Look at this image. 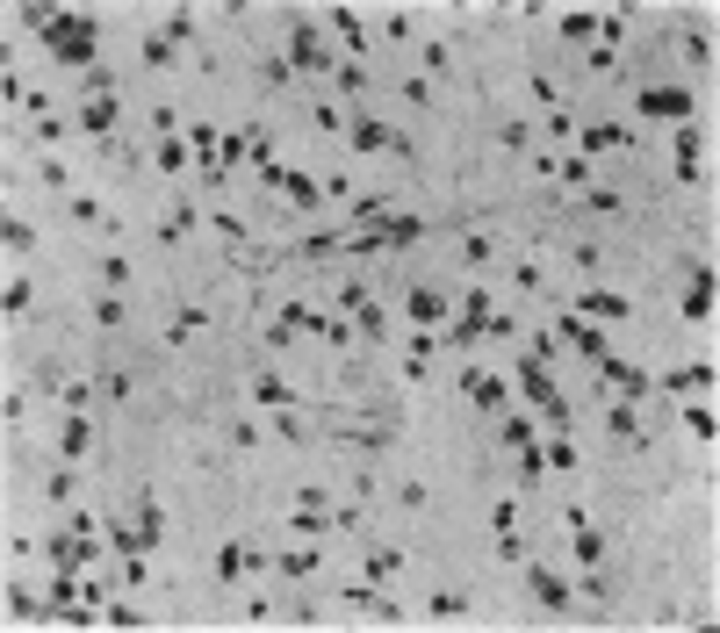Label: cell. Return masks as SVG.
I'll use <instances>...</instances> for the list:
<instances>
[{"label": "cell", "instance_id": "cell-1", "mask_svg": "<svg viewBox=\"0 0 720 633\" xmlns=\"http://www.w3.org/2000/svg\"><path fill=\"white\" fill-rule=\"evenodd\" d=\"M512 389L540 411L547 424H569V404H562V389H555V375L540 367V360H518V375H512Z\"/></svg>", "mask_w": 720, "mask_h": 633}, {"label": "cell", "instance_id": "cell-2", "mask_svg": "<svg viewBox=\"0 0 720 633\" xmlns=\"http://www.w3.org/2000/svg\"><path fill=\"white\" fill-rule=\"evenodd\" d=\"M51 51L65 58V65H80V73H94V15H58L51 29Z\"/></svg>", "mask_w": 720, "mask_h": 633}, {"label": "cell", "instance_id": "cell-3", "mask_svg": "<svg viewBox=\"0 0 720 633\" xmlns=\"http://www.w3.org/2000/svg\"><path fill=\"white\" fill-rule=\"evenodd\" d=\"M706 316H714V267L692 259L685 267V324H706Z\"/></svg>", "mask_w": 720, "mask_h": 633}, {"label": "cell", "instance_id": "cell-4", "mask_svg": "<svg viewBox=\"0 0 720 633\" xmlns=\"http://www.w3.org/2000/svg\"><path fill=\"white\" fill-rule=\"evenodd\" d=\"M555 338H569V346H577L591 367L606 360V331H598V324H584V316H555Z\"/></svg>", "mask_w": 720, "mask_h": 633}, {"label": "cell", "instance_id": "cell-5", "mask_svg": "<svg viewBox=\"0 0 720 633\" xmlns=\"http://www.w3.org/2000/svg\"><path fill=\"white\" fill-rule=\"evenodd\" d=\"M289 65H303V73H331V58H324V44H317V29H310V22L289 29Z\"/></svg>", "mask_w": 720, "mask_h": 633}, {"label": "cell", "instance_id": "cell-6", "mask_svg": "<svg viewBox=\"0 0 720 633\" xmlns=\"http://www.w3.org/2000/svg\"><path fill=\"white\" fill-rule=\"evenodd\" d=\"M641 115H670V122H692V94H685V87H641Z\"/></svg>", "mask_w": 720, "mask_h": 633}, {"label": "cell", "instance_id": "cell-7", "mask_svg": "<svg viewBox=\"0 0 720 633\" xmlns=\"http://www.w3.org/2000/svg\"><path fill=\"white\" fill-rule=\"evenodd\" d=\"M526 590H533L547 612H569V583H562L555 569H540V561H533V569H526Z\"/></svg>", "mask_w": 720, "mask_h": 633}, {"label": "cell", "instance_id": "cell-8", "mask_svg": "<svg viewBox=\"0 0 720 633\" xmlns=\"http://www.w3.org/2000/svg\"><path fill=\"white\" fill-rule=\"evenodd\" d=\"M714 382H720V367L714 360H692V367H677V375H663V389H677V396H714Z\"/></svg>", "mask_w": 720, "mask_h": 633}, {"label": "cell", "instance_id": "cell-9", "mask_svg": "<svg viewBox=\"0 0 720 633\" xmlns=\"http://www.w3.org/2000/svg\"><path fill=\"white\" fill-rule=\"evenodd\" d=\"M598 375L619 389V404H641V396H648V375H634V367H626V360H613V353L598 360Z\"/></svg>", "mask_w": 720, "mask_h": 633}, {"label": "cell", "instance_id": "cell-10", "mask_svg": "<svg viewBox=\"0 0 720 633\" xmlns=\"http://www.w3.org/2000/svg\"><path fill=\"white\" fill-rule=\"evenodd\" d=\"M404 310H411V324H418V331H432V324L447 316V296H439L432 281H418V288H411V303H404Z\"/></svg>", "mask_w": 720, "mask_h": 633}, {"label": "cell", "instance_id": "cell-11", "mask_svg": "<svg viewBox=\"0 0 720 633\" xmlns=\"http://www.w3.org/2000/svg\"><path fill=\"white\" fill-rule=\"evenodd\" d=\"M626 144V130L619 122H591V130H577V159H591V151H619Z\"/></svg>", "mask_w": 720, "mask_h": 633}, {"label": "cell", "instance_id": "cell-12", "mask_svg": "<svg viewBox=\"0 0 720 633\" xmlns=\"http://www.w3.org/2000/svg\"><path fill=\"white\" fill-rule=\"evenodd\" d=\"M461 389H468L476 411H505V382L498 375H461Z\"/></svg>", "mask_w": 720, "mask_h": 633}, {"label": "cell", "instance_id": "cell-13", "mask_svg": "<svg viewBox=\"0 0 720 633\" xmlns=\"http://www.w3.org/2000/svg\"><path fill=\"white\" fill-rule=\"evenodd\" d=\"M87 446H94V424L80 418V411H65V432H58V453H65V461H80Z\"/></svg>", "mask_w": 720, "mask_h": 633}, {"label": "cell", "instance_id": "cell-14", "mask_svg": "<svg viewBox=\"0 0 720 633\" xmlns=\"http://www.w3.org/2000/svg\"><path fill=\"white\" fill-rule=\"evenodd\" d=\"M331 29L346 36V51H353V58H368V29H360V15H353V7H331Z\"/></svg>", "mask_w": 720, "mask_h": 633}, {"label": "cell", "instance_id": "cell-15", "mask_svg": "<svg viewBox=\"0 0 720 633\" xmlns=\"http://www.w3.org/2000/svg\"><path fill=\"white\" fill-rule=\"evenodd\" d=\"M346 137H353L360 151H390V144H397V137H390V130H382L375 115H353V130H346Z\"/></svg>", "mask_w": 720, "mask_h": 633}, {"label": "cell", "instance_id": "cell-16", "mask_svg": "<svg viewBox=\"0 0 720 633\" xmlns=\"http://www.w3.org/2000/svg\"><path fill=\"white\" fill-rule=\"evenodd\" d=\"M677 180L699 188V130H677Z\"/></svg>", "mask_w": 720, "mask_h": 633}, {"label": "cell", "instance_id": "cell-17", "mask_svg": "<svg viewBox=\"0 0 720 633\" xmlns=\"http://www.w3.org/2000/svg\"><path fill=\"white\" fill-rule=\"evenodd\" d=\"M577 310H584V316H634V303H626V296H606V288H584Z\"/></svg>", "mask_w": 720, "mask_h": 633}, {"label": "cell", "instance_id": "cell-18", "mask_svg": "<svg viewBox=\"0 0 720 633\" xmlns=\"http://www.w3.org/2000/svg\"><path fill=\"white\" fill-rule=\"evenodd\" d=\"M80 130L108 137V130H115V94H102V102H87V108H80Z\"/></svg>", "mask_w": 720, "mask_h": 633}, {"label": "cell", "instance_id": "cell-19", "mask_svg": "<svg viewBox=\"0 0 720 633\" xmlns=\"http://www.w3.org/2000/svg\"><path fill=\"white\" fill-rule=\"evenodd\" d=\"M569 554H577L584 569H598V561H606V540H598V526H577V540H569Z\"/></svg>", "mask_w": 720, "mask_h": 633}, {"label": "cell", "instance_id": "cell-20", "mask_svg": "<svg viewBox=\"0 0 720 633\" xmlns=\"http://www.w3.org/2000/svg\"><path fill=\"white\" fill-rule=\"evenodd\" d=\"M375 230H382V245H418V238H425L418 216H390V223H375Z\"/></svg>", "mask_w": 720, "mask_h": 633}, {"label": "cell", "instance_id": "cell-21", "mask_svg": "<svg viewBox=\"0 0 720 633\" xmlns=\"http://www.w3.org/2000/svg\"><path fill=\"white\" fill-rule=\"evenodd\" d=\"M281 195H289L296 209H317V195H324V188H317L310 173H289V180H281Z\"/></svg>", "mask_w": 720, "mask_h": 633}, {"label": "cell", "instance_id": "cell-22", "mask_svg": "<svg viewBox=\"0 0 720 633\" xmlns=\"http://www.w3.org/2000/svg\"><path fill=\"white\" fill-rule=\"evenodd\" d=\"M685 432H699L706 446H714V432H720V418H714V404H685Z\"/></svg>", "mask_w": 720, "mask_h": 633}, {"label": "cell", "instance_id": "cell-23", "mask_svg": "<svg viewBox=\"0 0 720 633\" xmlns=\"http://www.w3.org/2000/svg\"><path fill=\"white\" fill-rule=\"evenodd\" d=\"M591 36H598V15H584V7L562 15V44H591Z\"/></svg>", "mask_w": 720, "mask_h": 633}, {"label": "cell", "instance_id": "cell-24", "mask_svg": "<svg viewBox=\"0 0 720 633\" xmlns=\"http://www.w3.org/2000/svg\"><path fill=\"white\" fill-rule=\"evenodd\" d=\"M252 396H260V404H274V411H289V404H296V389H289V382H274V375H260V382H252Z\"/></svg>", "mask_w": 720, "mask_h": 633}, {"label": "cell", "instance_id": "cell-25", "mask_svg": "<svg viewBox=\"0 0 720 633\" xmlns=\"http://www.w3.org/2000/svg\"><path fill=\"white\" fill-rule=\"evenodd\" d=\"M425 612H432V619H461V612H468V598H461V590H432V598H425Z\"/></svg>", "mask_w": 720, "mask_h": 633}, {"label": "cell", "instance_id": "cell-26", "mask_svg": "<svg viewBox=\"0 0 720 633\" xmlns=\"http://www.w3.org/2000/svg\"><path fill=\"white\" fill-rule=\"evenodd\" d=\"M432 346H439L432 331H411V346H404V367H411V375H425V360H432Z\"/></svg>", "mask_w": 720, "mask_h": 633}, {"label": "cell", "instance_id": "cell-27", "mask_svg": "<svg viewBox=\"0 0 720 633\" xmlns=\"http://www.w3.org/2000/svg\"><path fill=\"white\" fill-rule=\"evenodd\" d=\"M159 36H166L173 51H181V44H195V15H188V7H181V15H166V29H159Z\"/></svg>", "mask_w": 720, "mask_h": 633}, {"label": "cell", "instance_id": "cell-28", "mask_svg": "<svg viewBox=\"0 0 720 633\" xmlns=\"http://www.w3.org/2000/svg\"><path fill=\"white\" fill-rule=\"evenodd\" d=\"M518 475H526V490H533V482H540V475H547V453H540V446H533V439H526V446H518Z\"/></svg>", "mask_w": 720, "mask_h": 633}, {"label": "cell", "instance_id": "cell-29", "mask_svg": "<svg viewBox=\"0 0 720 633\" xmlns=\"http://www.w3.org/2000/svg\"><path fill=\"white\" fill-rule=\"evenodd\" d=\"M137 532H144V547H159V504H152V497H137Z\"/></svg>", "mask_w": 720, "mask_h": 633}, {"label": "cell", "instance_id": "cell-30", "mask_svg": "<svg viewBox=\"0 0 720 633\" xmlns=\"http://www.w3.org/2000/svg\"><path fill=\"white\" fill-rule=\"evenodd\" d=\"M317 561H324V554H317V547H289V554H281V576H310V569H317Z\"/></svg>", "mask_w": 720, "mask_h": 633}, {"label": "cell", "instance_id": "cell-31", "mask_svg": "<svg viewBox=\"0 0 720 633\" xmlns=\"http://www.w3.org/2000/svg\"><path fill=\"white\" fill-rule=\"evenodd\" d=\"M0 245H7V252H29V245H36V230H29V223H15V216H7V223H0Z\"/></svg>", "mask_w": 720, "mask_h": 633}, {"label": "cell", "instance_id": "cell-32", "mask_svg": "<svg viewBox=\"0 0 720 633\" xmlns=\"http://www.w3.org/2000/svg\"><path fill=\"white\" fill-rule=\"evenodd\" d=\"M540 453H547V468H562V475H569V468H577V446H569V439H562V432H555V439H547V446H540Z\"/></svg>", "mask_w": 720, "mask_h": 633}, {"label": "cell", "instance_id": "cell-33", "mask_svg": "<svg viewBox=\"0 0 720 633\" xmlns=\"http://www.w3.org/2000/svg\"><path fill=\"white\" fill-rule=\"evenodd\" d=\"M353 216H360V223H390V195H360Z\"/></svg>", "mask_w": 720, "mask_h": 633}, {"label": "cell", "instance_id": "cell-34", "mask_svg": "<svg viewBox=\"0 0 720 633\" xmlns=\"http://www.w3.org/2000/svg\"><path fill=\"white\" fill-rule=\"evenodd\" d=\"M606 424H613L619 439H641V424H634V404H613V411H606Z\"/></svg>", "mask_w": 720, "mask_h": 633}, {"label": "cell", "instance_id": "cell-35", "mask_svg": "<svg viewBox=\"0 0 720 633\" xmlns=\"http://www.w3.org/2000/svg\"><path fill=\"white\" fill-rule=\"evenodd\" d=\"M188 159H195V151H188V144H173V137H166V144H159V173H181V166H188Z\"/></svg>", "mask_w": 720, "mask_h": 633}, {"label": "cell", "instance_id": "cell-36", "mask_svg": "<svg viewBox=\"0 0 720 633\" xmlns=\"http://www.w3.org/2000/svg\"><path fill=\"white\" fill-rule=\"evenodd\" d=\"M73 490H80V475H65V468L44 482V497H51V504H73Z\"/></svg>", "mask_w": 720, "mask_h": 633}, {"label": "cell", "instance_id": "cell-37", "mask_svg": "<svg viewBox=\"0 0 720 633\" xmlns=\"http://www.w3.org/2000/svg\"><path fill=\"white\" fill-rule=\"evenodd\" d=\"M36 612H44V605H36L29 590H15V583H7V619H36Z\"/></svg>", "mask_w": 720, "mask_h": 633}, {"label": "cell", "instance_id": "cell-38", "mask_svg": "<svg viewBox=\"0 0 720 633\" xmlns=\"http://www.w3.org/2000/svg\"><path fill=\"white\" fill-rule=\"evenodd\" d=\"M353 316H360V338H382V331H390V316L375 310V303H360V310H353Z\"/></svg>", "mask_w": 720, "mask_h": 633}, {"label": "cell", "instance_id": "cell-39", "mask_svg": "<svg viewBox=\"0 0 720 633\" xmlns=\"http://www.w3.org/2000/svg\"><path fill=\"white\" fill-rule=\"evenodd\" d=\"M260 73H267V87H289V80H296V65H289V58H260Z\"/></svg>", "mask_w": 720, "mask_h": 633}, {"label": "cell", "instance_id": "cell-40", "mask_svg": "<svg viewBox=\"0 0 720 633\" xmlns=\"http://www.w3.org/2000/svg\"><path fill=\"white\" fill-rule=\"evenodd\" d=\"M555 173H562V180H569V188H591V159H562V166H555Z\"/></svg>", "mask_w": 720, "mask_h": 633}, {"label": "cell", "instance_id": "cell-41", "mask_svg": "<svg viewBox=\"0 0 720 633\" xmlns=\"http://www.w3.org/2000/svg\"><path fill=\"white\" fill-rule=\"evenodd\" d=\"M498 439H505V446H512V453H518V446L533 439V418H505V432H498Z\"/></svg>", "mask_w": 720, "mask_h": 633}, {"label": "cell", "instance_id": "cell-42", "mask_svg": "<svg viewBox=\"0 0 720 633\" xmlns=\"http://www.w3.org/2000/svg\"><path fill=\"white\" fill-rule=\"evenodd\" d=\"M397 94H404V102H411V108H425V102H432V80H418V73H411V80H404Z\"/></svg>", "mask_w": 720, "mask_h": 633}, {"label": "cell", "instance_id": "cell-43", "mask_svg": "<svg viewBox=\"0 0 720 633\" xmlns=\"http://www.w3.org/2000/svg\"><path fill=\"white\" fill-rule=\"evenodd\" d=\"M36 173H44V188H51V195H65V188H73V180H65V166H58V159H44V166H36Z\"/></svg>", "mask_w": 720, "mask_h": 633}, {"label": "cell", "instance_id": "cell-44", "mask_svg": "<svg viewBox=\"0 0 720 633\" xmlns=\"http://www.w3.org/2000/svg\"><path fill=\"white\" fill-rule=\"evenodd\" d=\"M390 569H397V547H375V554H368V576H375V583H382V576H390Z\"/></svg>", "mask_w": 720, "mask_h": 633}, {"label": "cell", "instance_id": "cell-45", "mask_svg": "<svg viewBox=\"0 0 720 633\" xmlns=\"http://www.w3.org/2000/svg\"><path fill=\"white\" fill-rule=\"evenodd\" d=\"M382 36H390V44H411V36H418L411 15H390V22H382Z\"/></svg>", "mask_w": 720, "mask_h": 633}, {"label": "cell", "instance_id": "cell-46", "mask_svg": "<svg viewBox=\"0 0 720 633\" xmlns=\"http://www.w3.org/2000/svg\"><path fill=\"white\" fill-rule=\"evenodd\" d=\"M0 310L15 316V310H29V281H7V296H0Z\"/></svg>", "mask_w": 720, "mask_h": 633}, {"label": "cell", "instance_id": "cell-47", "mask_svg": "<svg viewBox=\"0 0 720 633\" xmlns=\"http://www.w3.org/2000/svg\"><path fill=\"white\" fill-rule=\"evenodd\" d=\"M591 209H598V216H619V209H626V202H619L613 188H591Z\"/></svg>", "mask_w": 720, "mask_h": 633}, {"label": "cell", "instance_id": "cell-48", "mask_svg": "<svg viewBox=\"0 0 720 633\" xmlns=\"http://www.w3.org/2000/svg\"><path fill=\"white\" fill-rule=\"evenodd\" d=\"M94 324H123V303H115V288H108L102 303H94Z\"/></svg>", "mask_w": 720, "mask_h": 633}]
</instances>
